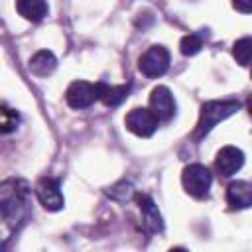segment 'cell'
<instances>
[{
  "label": "cell",
  "instance_id": "cell-6",
  "mask_svg": "<svg viewBox=\"0 0 252 252\" xmlns=\"http://www.w3.org/2000/svg\"><path fill=\"white\" fill-rule=\"evenodd\" d=\"M124 124H126V128H128L132 134H136V136H140V138H150V136L158 130L159 120H158V116L152 112V108H140V106H136V108H132V110L126 114Z\"/></svg>",
  "mask_w": 252,
  "mask_h": 252
},
{
  "label": "cell",
  "instance_id": "cell-13",
  "mask_svg": "<svg viewBox=\"0 0 252 252\" xmlns=\"http://www.w3.org/2000/svg\"><path fill=\"white\" fill-rule=\"evenodd\" d=\"M16 10L30 22H41L47 16L49 6L47 0H16Z\"/></svg>",
  "mask_w": 252,
  "mask_h": 252
},
{
  "label": "cell",
  "instance_id": "cell-1",
  "mask_svg": "<svg viewBox=\"0 0 252 252\" xmlns=\"http://www.w3.org/2000/svg\"><path fill=\"white\" fill-rule=\"evenodd\" d=\"M30 187L22 179H6L0 185V211L2 219L14 226L18 220H22L28 205Z\"/></svg>",
  "mask_w": 252,
  "mask_h": 252
},
{
  "label": "cell",
  "instance_id": "cell-17",
  "mask_svg": "<svg viewBox=\"0 0 252 252\" xmlns=\"http://www.w3.org/2000/svg\"><path fill=\"white\" fill-rule=\"evenodd\" d=\"M18 124H20V114L4 104L2 110H0V132L2 134H10V132H14L18 128Z\"/></svg>",
  "mask_w": 252,
  "mask_h": 252
},
{
  "label": "cell",
  "instance_id": "cell-2",
  "mask_svg": "<svg viewBox=\"0 0 252 252\" xmlns=\"http://www.w3.org/2000/svg\"><path fill=\"white\" fill-rule=\"evenodd\" d=\"M240 108V102L236 98H222V100H207L201 104L199 122L195 126V140L207 136L219 122L226 120Z\"/></svg>",
  "mask_w": 252,
  "mask_h": 252
},
{
  "label": "cell",
  "instance_id": "cell-7",
  "mask_svg": "<svg viewBox=\"0 0 252 252\" xmlns=\"http://www.w3.org/2000/svg\"><path fill=\"white\" fill-rule=\"evenodd\" d=\"M35 197L45 211H61L65 205L61 185L53 177H41L35 183Z\"/></svg>",
  "mask_w": 252,
  "mask_h": 252
},
{
  "label": "cell",
  "instance_id": "cell-3",
  "mask_svg": "<svg viewBox=\"0 0 252 252\" xmlns=\"http://www.w3.org/2000/svg\"><path fill=\"white\" fill-rule=\"evenodd\" d=\"M181 183H183V189L187 195H191L195 199H205L209 195V189L213 183V173L203 163H189L183 167Z\"/></svg>",
  "mask_w": 252,
  "mask_h": 252
},
{
  "label": "cell",
  "instance_id": "cell-11",
  "mask_svg": "<svg viewBox=\"0 0 252 252\" xmlns=\"http://www.w3.org/2000/svg\"><path fill=\"white\" fill-rule=\"evenodd\" d=\"M226 203L230 209H248L252 207V183L248 181H230L226 185Z\"/></svg>",
  "mask_w": 252,
  "mask_h": 252
},
{
  "label": "cell",
  "instance_id": "cell-15",
  "mask_svg": "<svg viewBox=\"0 0 252 252\" xmlns=\"http://www.w3.org/2000/svg\"><path fill=\"white\" fill-rule=\"evenodd\" d=\"M232 57L240 65H250L252 63V37H240L232 45Z\"/></svg>",
  "mask_w": 252,
  "mask_h": 252
},
{
  "label": "cell",
  "instance_id": "cell-18",
  "mask_svg": "<svg viewBox=\"0 0 252 252\" xmlns=\"http://www.w3.org/2000/svg\"><path fill=\"white\" fill-rule=\"evenodd\" d=\"M232 8L240 14H252V0H230Z\"/></svg>",
  "mask_w": 252,
  "mask_h": 252
},
{
  "label": "cell",
  "instance_id": "cell-5",
  "mask_svg": "<svg viewBox=\"0 0 252 252\" xmlns=\"http://www.w3.org/2000/svg\"><path fill=\"white\" fill-rule=\"evenodd\" d=\"M138 69L142 75H146L150 79L161 77L169 69V51L163 45H152L138 59Z\"/></svg>",
  "mask_w": 252,
  "mask_h": 252
},
{
  "label": "cell",
  "instance_id": "cell-12",
  "mask_svg": "<svg viewBox=\"0 0 252 252\" xmlns=\"http://www.w3.org/2000/svg\"><path fill=\"white\" fill-rule=\"evenodd\" d=\"M30 71L35 75V77H47L55 71L57 67V57L53 55V51L49 49H39L35 51L32 57H30Z\"/></svg>",
  "mask_w": 252,
  "mask_h": 252
},
{
  "label": "cell",
  "instance_id": "cell-20",
  "mask_svg": "<svg viewBox=\"0 0 252 252\" xmlns=\"http://www.w3.org/2000/svg\"><path fill=\"white\" fill-rule=\"evenodd\" d=\"M250 77H252V71H250Z\"/></svg>",
  "mask_w": 252,
  "mask_h": 252
},
{
  "label": "cell",
  "instance_id": "cell-16",
  "mask_svg": "<svg viewBox=\"0 0 252 252\" xmlns=\"http://www.w3.org/2000/svg\"><path fill=\"white\" fill-rule=\"evenodd\" d=\"M203 47V35L201 33H187L181 37L179 41V51L185 55V57H191V55H197Z\"/></svg>",
  "mask_w": 252,
  "mask_h": 252
},
{
  "label": "cell",
  "instance_id": "cell-4",
  "mask_svg": "<svg viewBox=\"0 0 252 252\" xmlns=\"http://www.w3.org/2000/svg\"><path fill=\"white\" fill-rule=\"evenodd\" d=\"M102 83H89V81H73L65 91V100L71 108L81 110L89 108L93 102L100 100Z\"/></svg>",
  "mask_w": 252,
  "mask_h": 252
},
{
  "label": "cell",
  "instance_id": "cell-9",
  "mask_svg": "<svg viewBox=\"0 0 252 252\" xmlns=\"http://www.w3.org/2000/svg\"><path fill=\"white\" fill-rule=\"evenodd\" d=\"M244 165V154L236 146H224L215 158V167L222 177H232Z\"/></svg>",
  "mask_w": 252,
  "mask_h": 252
},
{
  "label": "cell",
  "instance_id": "cell-10",
  "mask_svg": "<svg viewBox=\"0 0 252 252\" xmlns=\"http://www.w3.org/2000/svg\"><path fill=\"white\" fill-rule=\"evenodd\" d=\"M138 207H140V213H142V226L146 232H161L163 228V220H161V215L156 207V203L152 201L150 195L146 193H136L134 195Z\"/></svg>",
  "mask_w": 252,
  "mask_h": 252
},
{
  "label": "cell",
  "instance_id": "cell-14",
  "mask_svg": "<svg viewBox=\"0 0 252 252\" xmlns=\"http://www.w3.org/2000/svg\"><path fill=\"white\" fill-rule=\"evenodd\" d=\"M128 94H130V83H126V85H106V83H102L100 100L110 108L118 106L122 100H126Z\"/></svg>",
  "mask_w": 252,
  "mask_h": 252
},
{
  "label": "cell",
  "instance_id": "cell-19",
  "mask_svg": "<svg viewBox=\"0 0 252 252\" xmlns=\"http://www.w3.org/2000/svg\"><path fill=\"white\" fill-rule=\"evenodd\" d=\"M246 108H248V112L252 114V94L248 96V100H246Z\"/></svg>",
  "mask_w": 252,
  "mask_h": 252
},
{
  "label": "cell",
  "instance_id": "cell-8",
  "mask_svg": "<svg viewBox=\"0 0 252 252\" xmlns=\"http://www.w3.org/2000/svg\"><path fill=\"white\" fill-rule=\"evenodd\" d=\"M150 108L152 112L158 116L159 122H167L175 116V98L171 94V91L163 85H158L152 89L150 93Z\"/></svg>",
  "mask_w": 252,
  "mask_h": 252
}]
</instances>
